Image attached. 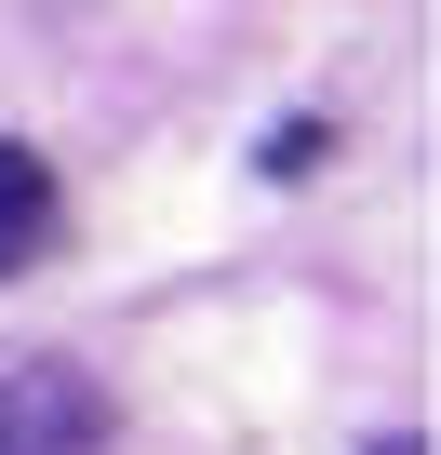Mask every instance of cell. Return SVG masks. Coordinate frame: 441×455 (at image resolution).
<instances>
[{"mask_svg": "<svg viewBox=\"0 0 441 455\" xmlns=\"http://www.w3.org/2000/svg\"><path fill=\"white\" fill-rule=\"evenodd\" d=\"M0 455H107V388L54 348L0 362Z\"/></svg>", "mask_w": 441, "mask_h": 455, "instance_id": "6da1fadb", "label": "cell"}, {"mask_svg": "<svg viewBox=\"0 0 441 455\" xmlns=\"http://www.w3.org/2000/svg\"><path fill=\"white\" fill-rule=\"evenodd\" d=\"M54 242V174H41V148H0V268H28Z\"/></svg>", "mask_w": 441, "mask_h": 455, "instance_id": "7a4b0ae2", "label": "cell"}, {"mask_svg": "<svg viewBox=\"0 0 441 455\" xmlns=\"http://www.w3.org/2000/svg\"><path fill=\"white\" fill-rule=\"evenodd\" d=\"M374 455H428V442H374Z\"/></svg>", "mask_w": 441, "mask_h": 455, "instance_id": "3957f363", "label": "cell"}]
</instances>
